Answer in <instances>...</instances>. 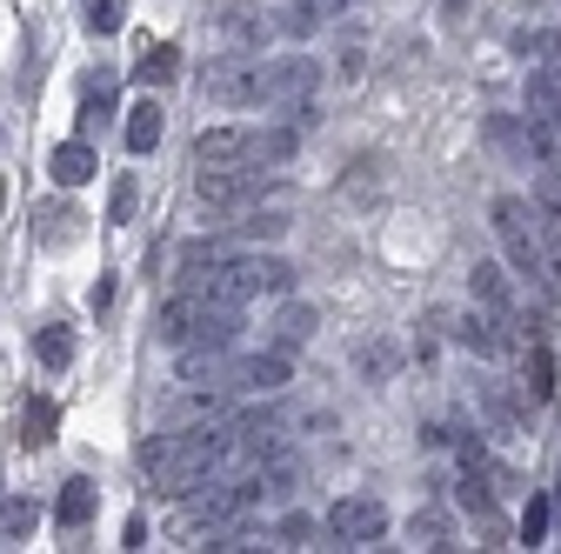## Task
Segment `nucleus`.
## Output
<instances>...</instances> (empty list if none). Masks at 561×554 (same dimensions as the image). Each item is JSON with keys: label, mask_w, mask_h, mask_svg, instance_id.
Returning a JSON list of instances; mask_svg holds the SVG:
<instances>
[{"label": "nucleus", "mask_w": 561, "mask_h": 554, "mask_svg": "<svg viewBox=\"0 0 561 554\" xmlns=\"http://www.w3.org/2000/svg\"><path fill=\"white\" fill-rule=\"evenodd\" d=\"M280 228H288V215H248V221H241V234H254V241H261V234L274 241Z\"/></svg>", "instance_id": "nucleus-29"}, {"label": "nucleus", "mask_w": 561, "mask_h": 554, "mask_svg": "<svg viewBox=\"0 0 561 554\" xmlns=\"http://www.w3.org/2000/svg\"><path fill=\"white\" fill-rule=\"evenodd\" d=\"M121 21H127L121 0H88V27H94V34H121Z\"/></svg>", "instance_id": "nucleus-27"}, {"label": "nucleus", "mask_w": 561, "mask_h": 554, "mask_svg": "<svg viewBox=\"0 0 561 554\" xmlns=\"http://www.w3.org/2000/svg\"><path fill=\"white\" fill-rule=\"evenodd\" d=\"M134 215V181H114V200H107V221H127Z\"/></svg>", "instance_id": "nucleus-30"}, {"label": "nucleus", "mask_w": 561, "mask_h": 554, "mask_svg": "<svg viewBox=\"0 0 561 554\" xmlns=\"http://www.w3.org/2000/svg\"><path fill=\"white\" fill-rule=\"evenodd\" d=\"M228 461H241V441H234V422L228 428H187V435H154L140 448V468H148L154 495L168 501H187L194 488H207Z\"/></svg>", "instance_id": "nucleus-1"}, {"label": "nucleus", "mask_w": 561, "mask_h": 554, "mask_svg": "<svg viewBox=\"0 0 561 554\" xmlns=\"http://www.w3.org/2000/svg\"><path fill=\"white\" fill-rule=\"evenodd\" d=\"M548 521H554V508H548V495H535V501H528V515H522V541H528V547H541V541H548Z\"/></svg>", "instance_id": "nucleus-24"}, {"label": "nucleus", "mask_w": 561, "mask_h": 554, "mask_svg": "<svg viewBox=\"0 0 561 554\" xmlns=\"http://www.w3.org/2000/svg\"><path fill=\"white\" fill-rule=\"evenodd\" d=\"M75 221H81V215H75V207H54V215H41V241H47V247H67V241H75V234H81Z\"/></svg>", "instance_id": "nucleus-21"}, {"label": "nucleus", "mask_w": 561, "mask_h": 554, "mask_svg": "<svg viewBox=\"0 0 561 554\" xmlns=\"http://www.w3.org/2000/svg\"><path fill=\"white\" fill-rule=\"evenodd\" d=\"M362 374H368V381H388V374H394V348H388V341L362 348Z\"/></svg>", "instance_id": "nucleus-28"}, {"label": "nucleus", "mask_w": 561, "mask_h": 554, "mask_svg": "<svg viewBox=\"0 0 561 554\" xmlns=\"http://www.w3.org/2000/svg\"><path fill=\"white\" fill-rule=\"evenodd\" d=\"M34 515H41V508H34L27 495H21V501H8V508H0V541H21V534L34 528Z\"/></svg>", "instance_id": "nucleus-22"}, {"label": "nucleus", "mask_w": 561, "mask_h": 554, "mask_svg": "<svg viewBox=\"0 0 561 554\" xmlns=\"http://www.w3.org/2000/svg\"><path fill=\"white\" fill-rule=\"evenodd\" d=\"M194 194L207 200V207H248V200H261L267 194V174L261 168H201V181H194Z\"/></svg>", "instance_id": "nucleus-7"}, {"label": "nucleus", "mask_w": 561, "mask_h": 554, "mask_svg": "<svg viewBox=\"0 0 561 554\" xmlns=\"http://www.w3.org/2000/svg\"><path fill=\"white\" fill-rule=\"evenodd\" d=\"M34 355H41V368H67V361H75V334H67V327H41L34 334Z\"/></svg>", "instance_id": "nucleus-18"}, {"label": "nucleus", "mask_w": 561, "mask_h": 554, "mask_svg": "<svg viewBox=\"0 0 561 554\" xmlns=\"http://www.w3.org/2000/svg\"><path fill=\"white\" fill-rule=\"evenodd\" d=\"M308 334H314V308H301V301H295L288 314H280V348H301Z\"/></svg>", "instance_id": "nucleus-23"}, {"label": "nucleus", "mask_w": 561, "mask_h": 554, "mask_svg": "<svg viewBox=\"0 0 561 554\" xmlns=\"http://www.w3.org/2000/svg\"><path fill=\"white\" fill-rule=\"evenodd\" d=\"M528 107L561 127V60H541L535 74H528Z\"/></svg>", "instance_id": "nucleus-12"}, {"label": "nucleus", "mask_w": 561, "mask_h": 554, "mask_svg": "<svg viewBox=\"0 0 561 554\" xmlns=\"http://www.w3.org/2000/svg\"><path fill=\"white\" fill-rule=\"evenodd\" d=\"M54 515H60L67 528H81V521L94 515V481H67V488H60V501H54Z\"/></svg>", "instance_id": "nucleus-17"}, {"label": "nucleus", "mask_w": 561, "mask_h": 554, "mask_svg": "<svg viewBox=\"0 0 561 554\" xmlns=\"http://www.w3.org/2000/svg\"><path fill=\"white\" fill-rule=\"evenodd\" d=\"M234 334H241V308L215 301L207 288L174 295L154 314V341H161V348H234Z\"/></svg>", "instance_id": "nucleus-2"}, {"label": "nucleus", "mask_w": 561, "mask_h": 554, "mask_svg": "<svg viewBox=\"0 0 561 554\" xmlns=\"http://www.w3.org/2000/svg\"><path fill=\"white\" fill-rule=\"evenodd\" d=\"M548 54H554V60H561V34H554V41H548Z\"/></svg>", "instance_id": "nucleus-31"}, {"label": "nucleus", "mask_w": 561, "mask_h": 554, "mask_svg": "<svg viewBox=\"0 0 561 554\" xmlns=\"http://www.w3.org/2000/svg\"><path fill=\"white\" fill-rule=\"evenodd\" d=\"M174 74H181V47H174V41H161V47H148V54L134 60V81H140V88H168Z\"/></svg>", "instance_id": "nucleus-13"}, {"label": "nucleus", "mask_w": 561, "mask_h": 554, "mask_svg": "<svg viewBox=\"0 0 561 554\" xmlns=\"http://www.w3.org/2000/svg\"><path fill=\"white\" fill-rule=\"evenodd\" d=\"M347 8H355V0H301V8L288 14V34H308V27H321V21H334Z\"/></svg>", "instance_id": "nucleus-19"}, {"label": "nucleus", "mask_w": 561, "mask_h": 554, "mask_svg": "<svg viewBox=\"0 0 561 554\" xmlns=\"http://www.w3.org/2000/svg\"><path fill=\"white\" fill-rule=\"evenodd\" d=\"M47 435H54V401L41 394V401H27V422H21V441H27V448H47Z\"/></svg>", "instance_id": "nucleus-20"}, {"label": "nucleus", "mask_w": 561, "mask_h": 554, "mask_svg": "<svg viewBox=\"0 0 561 554\" xmlns=\"http://www.w3.org/2000/svg\"><path fill=\"white\" fill-rule=\"evenodd\" d=\"M94 168H101V161H94V148H88V141H60V148H54V161H47V174H54L60 187L94 181Z\"/></svg>", "instance_id": "nucleus-11"}, {"label": "nucleus", "mask_w": 561, "mask_h": 554, "mask_svg": "<svg viewBox=\"0 0 561 554\" xmlns=\"http://www.w3.org/2000/svg\"><path fill=\"white\" fill-rule=\"evenodd\" d=\"M528 394H535V401H548V394H554V361H548L541 348L528 355Z\"/></svg>", "instance_id": "nucleus-26"}, {"label": "nucleus", "mask_w": 561, "mask_h": 554, "mask_svg": "<svg viewBox=\"0 0 561 554\" xmlns=\"http://www.w3.org/2000/svg\"><path fill=\"white\" fill-rule=\"evenodd\" d=\"M328 534H334V547H375L388 534V508L375 495H341L328 508Z\"/></svg>", "instance_id": "nucleus-6"}, {"label": "nucleus", "mask_w": 561, "mask_h": 554, "mask_svg": "<svg viewBox=\"0 0 561 554\" xmlns=\"http://www.w3.org/2000/svg\"><path fill=\"white\" fill-rule=\"evenodd\" d=\"M288 348H267V355H248V361H234V381L228 388H241V394H280L288 388Z\"/></svg>", "instance_id": "nucleus-9"}, {"label": "nucleus", "mask_w": 561, "mask_h": 554, "mask_svg": "<svg viewBox=\"0 0 561 554\" xmlns=\"http://www.w3.org/2000/svg\"><path fill=\"white\" fill-rule=\"evenodd\" d=\"M408 534H414L421 547H448V521H442L435 508H428V515H414V521H408Z\"/></svg>", "instance_id": "nucleus-25"}, {"label": "nucleus", "mask_w": 561, "mask_h": 554, "mask_svg": "<svg viewBox=\"0 0 561 554\" xmlns=\"http://www.w3.org/2000/svg\"><path fill=\"white\" fill-rule=\"evenodd\" d=\"M194 288H207L215 301H234V308H241V301H254V295H288V288H295V267L280 261V254H221Z\"/></svg>", "instance_id": "nucleus-3"}, {"label": "nucleus", "mask_w": 561, "mask_h": 554, "mask_svg": "<svg viewBox=\"0 0 561 554\" xmlns=\"http://www.w3.org/2000/svg\"><path fill=\"white\" fill-rule=\"evenodd\" d=\"M502 327H508V314L481 308V314H461V321H455V341H461L468 355H481V361H488V355H502V348H508V334H502Z\"/></svg>", "instance_id": "nucleus-10"}, {"label": "nucleus", "mask_w": 561, "mask_h": 554, "mask_svg": "<svg viewBox=\"0 0 561 554\" xmlns=\"http://www.w3.org/2000/svg\"><path fill=\"white\" fill-rule=\"evenodd\" d=\"M254 141H261V127H201V141H194V161L201 168H261L254 161Z\"/></svg>", "instance_id": "nucleus-8"}, {"label": "nucleus", "mask_w": 561, "mask_h": 554, "mask_svg": "<svg viewBox=\"0 0 561 554\" xmlns=\"http://www.w3.org/2000/svg\"><path fill=\"white\" fill-rule=\"evenodd\" d=\"M488 215H495V241H502L508 267L528 274V281H541V274H548V247H541V228H535V207L515 200V194H502Z\"/></svg>", "instance_id": "nucleus-5"}, {"label": "nucleus", "mask_w": 561, "mask_h": 554, "mask_svg": "<svg viewBox=\"0 0 561 554\" xmlns=\"http://www.w3.org/2000/svg\"><path fill=\"white\" fill-rule=\"evenodd\" d=\"M321 88V67L288 54V60H248V101H267V107H308Z\"/></svg>", "instance_id": "nucleus-4"}, {"label": "nucleus", "mask_w": 561, "mask_h": 554, "mask_svg": "<svg viewBox=\"0 0 561 554\" xmlns=\"http://www.w3.org/2000/svg\"><path fill=\"white\" fill-rule=\"evenodd\" d=\"M481 407H488V422H495V435H515V428H522V407H515V394H502L495 381H481Z\"/></svg>", "instance_id": "nucleus-16"}, {"label": "nucleus", "mask_w": 561, "mask_h": 554, "mask_svg": "<svg viewBox=\"0 0 561 554\" xmlns=\"http://www.w3.org/2000/svg\"><path fill=\"white\" fill-rule=\"evenodd\" d=\"M127 148H134V154H154V148H161V107H154V101L127 107Z\"/></svg>", "instance_id": "nucleus-15"}, {"label": "nucleus", "mask_w": 561, "mask_h": 554, "mask_svg": "<svg viewBox=\"0 0 561 554\" xmlns=\"http://www.w3.org/2000/svg\"><path fill=\"white\" fill-rule=\"evenodd\" d=\"M468 288H474V301H481V308H495V314H515V295H508V281H502V267H495V261H474Z\"/></svg>", "instance_id": "nucleus-14"}]
</instances>
